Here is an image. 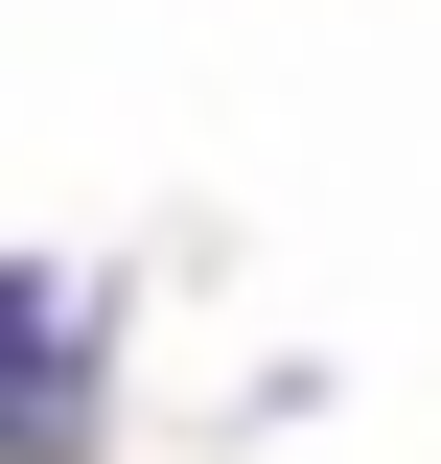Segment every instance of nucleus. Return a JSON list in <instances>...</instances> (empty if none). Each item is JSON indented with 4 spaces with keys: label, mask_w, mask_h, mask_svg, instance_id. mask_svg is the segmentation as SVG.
Returning <instances> with one entry per match:
<instances>
[{
    "label": "nucleus",
    "mask_w": 441,
    "mask_h": 464,
    "mask_svg": "<svg viewBox=\"0 0 441 464\" xmlns=\"http://www.w3.org/2000/svg\"><path fill=\"white\" fill-rule=\"evenodd\" d=\"M0 464H93V279L0 256Z\"/></svg>",
    "instance_id": "obj_1"
}]
</instances>
